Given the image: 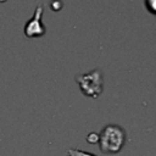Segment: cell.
<instances>
[{
  "label": "cell",
  "mask_w": 156,
  "mask_h": 156,
  "mask_svg": "<svg viewBox=\"0 0 156 156\" xmlns=\"http://www.w3.org/2000/svg\"><path fill=\"white\" fill-rule=\"evenodd\" d=\"M99 146L105 154L119 152L127 143L126 130L117 124H107L99 134Z\"/></svg>",
  "instance_id": "obj_1"
},
{
  "label": "cell",
  "mask_w": 156,
  "mask_h": 156,
  "mask_svg": "<svg viewBox=\"0 0 156 156\" xmlns=\"http://www.w3.org/2000/svg\"><path fill=\"white\" fill-rule=\"evenodd\" d=\"M74 80L78 83L82 93L89 98H98L104 89V79L100 69L94 68L87 73H79L74 76Z\"/></svg>",
  "instance_id": "obj_2"
},
{
  "label": "cell",
  "mask_w": 156,
  "mask_h": 156,
  "mask_svg": "<svg viewBox=\"0 0 156 156\" xmlns=\"http://www.w3.org/2000/svg\"><path fill=\"white\" fill-rule=\"evenodd\" d=\"M43 12H44L43 5H38L34 10L33 16L27 21V23L24 26L26 37L33 38V37H41L45 34V26L41 22Z\"/></svg>",
  "instance_id": "obj_3"
},
{
  "label": "cell",
  "mask_w": 156,
  "mask_h": 156,
  "mask_svg": "<svg viewBox=\"0 0 156 156\" xmlns=\"http://www.w3.org/2000/svg\"><path fill=\"white\" fill-rule=\"evenodd\" d=\"M67 155L68 156H96L91 152H88V151H84V150H80V149H68Z\"/></svg>",
  "instance_id": "obj_4"
},
{
  "label": "cell",
  "mask_w": 156,
  "mask_h": 156,
  "mask_svg": "<svg viewBox=\"0 0 156 156\" xmlns=\"http://www.w3.org/2000/svg\"><path fill=\"white\" fill-rule=\"evenodd\" d=\"M87 141L90 143V144H96L99 141V134L95 133V132H91L87 135Z\"/></svg>",
  "instance_id": "obj_5"
},
{
  "label": "cell",
  "mask_w": 156,
  "mask_h": 156,
  "mask_svg": "<svg viewBox=\"0 0 156 156\" xmlns=\"http://www.w3.org/2000/svg\"><path fill=\"white\" fill-rule=\"evenodd\" d=\"M50 6H51V9H52L54 11H58V10H61V7H62V2H61V0H51Z\"/></svg>",
  "instance_id": "obj_6"
},
{
  "label": "cell",
  "mask_w": 156,
  "mask_h": 156,
  "mask_svg": "<svg viewBox=\"0 0 156 156\" xmlns=\"http://www.w3.org/2000/svg\"><path fill=\"white\" fill-rule=\"evenodd\" d=\"M145 6L152 13H155V0H145Z\"/></svg>",
  "instance_id": "obj_7"
},
{
  "label": "cell",
  "mask_w": 156,
  "mask_h": 156,
  "mask_svg": "<svg viewBox=\"0 0 156 156\" xmlns=\"http://www.w3.org/2000/svg\"><path fill=\"white\" fill-rule=\"evenodd\" d=\"M5 1H6V0H0V2H5Z\"/></svg>",
  "instance_id": "obj_8"
}]
</instances>
